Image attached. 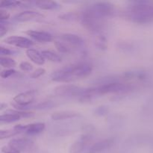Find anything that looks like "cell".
Returning a JSON list of instances; mask_svg holds the SVG:
<instances>
[{
  "label": "cell",
  "mask_w": 153,
  "mask_h": 153,
  "mask_svg": "<svg viewBox=\"0 0 153 153\" xmlns=\"http://www.w3.org/2000/svg\"><path fill=\"white\" fill-rule=\"evenodd\" d=\"M126 16L136 23H146L153 20V6L145 1H132L126 11Z\"/></svg>",
  "instance_id": "cell-1"
},
{
  "label": "cell",
  "mask_w": 153,
  "mask_h": 153,
  "mask_svg": "<svg viewBox=\"0 0 153 153\" xmlns=\"http://www.w3.org/2000/svg\"><path fill=\"white\" fill-rule=\"evenodd\" d=\"M102 19L100 16L96 14L90 7H86L82 12L80 20L82 25L88 30L94 33H100L102 27Z\"/></svg>",
  "instance_id": "cell-2"
},
{
  "label": "cell",
  "mask_w": 153,
  "mask_h": 153,
  "mask_svg": "<svg viewBox=\"0 0 153 153\" xmlns=\"http://www.w3.org/2000/svg\"><path fill=\"white\" fill-rule=\"evenodd\" d=\"M133 87L128 84L119 82H105L98 87H96L98 95H105L109 94H125L132 90Z\"/></svg>",
  "instance_id": "cell-3"
},
{
  "label": "cell",
  "mask_w": 153,
  "mask_h": 153,
  "mask_svg": "<svg viewBox=\"0 0 153 153\" xmlns=\"http://www.w3.org/2000/svg\"><path fill=\"white\" fill-rule=\"evenodd\" d=\"M36 95H37V91L34 90H31V91L29 90L20 93L13 97V102L12 103V105L16 110L26 111L30 105L34 102Z\"/></svg>",
  "instance_id": "cell-4"
},
{
  "label": "cell",
  "mask_w": 153,
  "mask_h": 153,
  "mask_svg": "<svg viewBox=\"0 0 153 153\" xmlns=\"http://www.w3.org/2000/svg\"><path fill=\"white\" fill-rule=\"evenodd\" d=\"M85 88L76 86L74 85H62L56 87L54 92L59 97H73L80 98Z\"/></svg>",
  "instance_id": "cell-5"
},
{
  "label": "cell",
  "mask_w": 153,
  "mask_h": 153,
  "mask_svg": "<svg viewBox=\"0 0 153 153\" xmlns=\"http://www.w3.org/2000/svg\"><path fill=\"white\" fill-rule=\"evenodd\" d=\"M90 8L101 18L111 16L115 11L114 5L109 1H97L89 6Z\"/></svg>",
  "instance_id": "cell-6"
},
{
  "label": "cell",
  "mask_w": 153,
  "mask_h": 153,
  "mask_svg": "<svg viewBox=\"0 0 153 153\" xmlns=\"http://www.w3.org/2000/svg\"><path fill=\"white\" fill-rule=\"evenodd\" d=\"M34 115L32 112L24 111L19 110H7L0 116V123H11L19 120L21 117H31Z\"/></svg>",
  "instance_id": "cell-7"
},
{
  "label": "cell",
  "mask_w": 153,
  "mask_h": 153,
  "mask_svg": "<svg viewBox=\"0 0 153 153\" xmlns=\"http://www.w3.org/2000/svg\"><path fill=\"white\" fill-rule=\"evenodd\" d=\"M50 77L53 82H66V83H67V82L75 80V78L73 77V73H72L70 65L66 66V67L52 72Z\"/></svg>",
  "instance_id": "cell-8"
},
{
  "label": "cell",
  "mask_w": 153,
  "mask_h": 153,
  "mask_svg": "<svg viewBox=\"0 0 153 153\" xmlns=\"http://www.w3.org/2000/svg\"><path fill=\"white\" fill-rule=\"evenodd\" d=\"M8 145L20 152H28L34 149V142L27 137H19L12 139Z\"/></svg>",
  "instance_id": "cell-9"
},
{
  "label": "cell",
  "mask_w": 153,
  "mask_h": 153,
  "mask_svg": "<svg viewBox=\"0 0 153 153\" xmlns=\"http://www.w3.org/2000/svg\"><path fill=\"white\" fill-rule=\"evenodd\" d=\"M70 67L75 79L86 77L89 76L93 71V66L89 63H78V64H71Z\"/></svg>",
  "instance_id": "cell-10"
},
{
  "label": "cell",
  "mask_w": 153,
  "mask_h": 153,
  "mask_svg": "<svg viewBox=\"0 0 153 153\" xmlns=\"http://www.w3.org/2000/svg\"><path fill=\"white\" fill-rule=\"evenodd\" d=\"M91 141V135L90 134H84L79 137L73 144L70 146V153H82L85 150L88 143Z\"/></svg>",
  "instance_id": "cell-11"
},
{
  "label": "cell",
  "mask_w": 153,
  "mask_h": 153,
  "mask_svg": "<svg viewBox=\"0 0 153 153\" xmlns=\"http://www.w3.org/2000/svg\"><path fill=\"white\" fill-rule=\"evenodd\" d=\"M115 140L113 137L104 139L97 142L87 149L86 153H101L109 149L114 144Z\"/></svg>",
  "instance_id": "cell-12"
},
{
  "label": "cell",
  "mask_w": 153,
  "mask_h": 153,
  "mask_svg": "<svg viewBox=\"0 0 153 153\" xmlns=\"http://www.w3.org/2000/svg\"><path fill=\"white\" fill-rule=\"evenodd\" d=\"M7 44L12 45V46H16L20 48H28L34 45V42L30 39L25 37H21V36H10L4 39V40Z\"/></svg>",
  "instance_id": "cell-13"
},
{
  "label": "cell",
  "mask_w": 153,
  "mask_h": 153,
  "mask_svg": "<svg viewBox=\"0 0 153 153\" xmlns=\"http://www.w3.org/2000/svg\"><path fill=\"white\" fill-rule=\"evenodd\" d=\"M44 17V15L42 14L41 13L36 10H24V11L20 12L19 13H16L13 16V19L16 22H28L30 20H34V19H40V18Z\"/></svg>",
  "instance_id": "cell-14"
},
{
  "label": "cell",
  "mask_w": 153,
  "mask_h": 153,
  "mask_svg": "<svg viewBox=\"0 0 153 153\" xmlns=\"http://www.w3.org/2000/svg\"><path fill=\"white\" fill-rule=\"evenodd\" d=\"M60 38L64 42L67 43L70 46H76V47H81L85 44V40L81 36L72 33H64L61 34Z\"/></svg>",
  "instance_id": "cell-15"
},
{
  "label": "cell",
  "mask_w": 153,
  "mask_h": 153,
  "mask_svg": "<svg viewBox=\"0 0 153 153\" xmlns=\"http://www.w3.org/2000/svg\"><path fill=\"white\" fill-rule=\"evenodd\" d=\"M25 34L29 36L31 38L36 41L40 43H46V42L52 41L53 37L50 33L44 31H36V30H28L25 31Z\"/></svg>",
  "instance_id": "cell-16"
},
{
  "label": "cell",
  "mask_w": 153,
  "mask_h": 153,
  "mask_svg": "<svg viewBox=\"0 0 153 153\" xmlns=\"http://www.w3.org/2000/svg\"><path fill=\"white\" fill-rule=\"evenodd\" d=\"M147 75L146 72L140 70H131L125 72L123 74V79L126 81H135L140 82L146 79Z\"/></svg>",
  "instance_id": "cell-17"
},
{
  "label": "cell",
  "mask_w": 153,
  "mask_h": 153,
  "mask_svg": "<svg viewBox=\"0 0 153 153\" xmlns=\"http://www.w3.org/2000/svg\"><path fill=\"white\" fill-rule=\"evenodd\" d=\"M80 116V114L73 111H55L51 115V118L53 120L59 121L64 120L73 119V118L78 117Z\"/></svg>",
  "instance_id": "cell-18"
},
{
  "label": "cell",
  "mask_w": 153,
  "mask_h": 153,
  "mask_svg": "<svg viewBox=\"0 0 153 153\" xmlns=\"http://www.w3.org/2000/svg\"><path fill=\"white\" fill-rule=\"evenodd\" d=\"M27 57L31 60L32 62L37 65H43L45 63V58L41 54V52H39L38 50L35 49H27L25 51Z\"/></svg>",
  "instance_id": "cell-19"
},
{
  "label": "cell",
  "mask_w": 153,
  "mask_h": 153,
  "mask_svg": "<svg viewBox=\"0 0 153 153\" xmlns=\"http://www.w3.org/2000/svg\"><path fill=\"white\" fill-rule=\"evenodd\" d=\"M46 128V124L44 123H35L25 125V133L29 135H35L44 131Z\"/></svg>",
  "instance_id": "cell-20"
},
{
  "label": "cell",
  "mask_w": 153,
  "mask_h": 153,
  "mask_svg": "<svg viewBox=\"0 0 153 153\" xmlns=\"http://www.w3.org/2000/svg\"><path fill=\"white\" fill-rule=\"evenodd\" d=\"M35 4L42 10H55L60 7L59 4L55 1H38Z\"/></svg>",
  "instance_id": "cell-21"
},
{
  "label": "cell",
  "mask_w": 153,
  "mask_h": 153,
  "mask_svg": "<svg viewBox=\"0 0 153 153\" xmlns=\"http://www.w3.org/2000/svg\"><path fill=\"white\" fill-rule=\"evenodd\" d=\"M41 54L44 57L45 59H47L52 62H61L62 58L56 52H53L51 50H43L41 52Z\"/></svg>",
  "instance_id": "cell-22"
},
{
  "label": "cell",
  "mask_w": 153,
  "mask_h": 153,
  "mask_svg": "<svg viewBox=\"0 0 153 153\" xmlns=\"http://www.w3.org/2000/svg\"><path fill=\"white\" fill-rule=\"evenodd\" d=\"M95 45L100 50H106L108 49V40L103 34H99L96 37Z\"/></svg>",
  "instance_id": "cell-23"
},
{
  "label": "cell",
  "mask_w": 153,
  "mask_h": 153,
  "mask_svg": "<svg viewBox=\"0 0 153 153\" xmlns=\"http://www.w3.org/2000/svg\"><path fill=\"white\" fill-rule=\"evenodd\" d=\"M55 46L57 50L63 54H68L72 52L71 46L65 42L55 41Z\"/></svg>",
  "instance_id": "cell-24"
},
{
  "label": "cell",
  "mask_w": 153,
  "mask_h": 153,
  "mask_svg": "<svg viewBox=\"0 0 153 153\" xmlns=\"http://www.w3.org/2000/svg\"><path fill=\"white\" fill-rule=\"evenodd\" d=\"M0 64L1 66L4 68L10 69L16 66V63L13 58H8V57H0Z\"/></svg>",
  "instance_id": "cell-25"
},
{
  "label": "cell",
  "mask_w": 153,
  "mask_h": 153,
  "mask_svg": "<svg viewBox=\"0 0 153 153\" xmlns=\"http://www.w3.org/2000/svg\"><path fill=\"white\" fill-rule=\"evenodd\" d=\"M20 1H15V0H4L0 2V7L1 9L8 8V7H14L21 4Z\"/></svg>",
  "instance_id": "cell-26"
},
{
  "label": "cell",
  "mask_w": 153,
  "mask_h": 153,
  "mask_svg": "<svg viewBox=\"0 0 153 153\" xmlns=\"http://www.w3.org/2000/svg\"><path fill=\"white\" fill-rule=\"evenodd\" d=\"M19 134V132L13 129H7V130H1L0 131V140H3V139L8 138V137H12L13 136L16 135V134Z\"/></svg>",
  "instance_id": "cell-27"
},
{
  "label": "cell",
  "mask_w": 153,
  "mask_h": 153,
  "mask_svg": "<svg viewBox=\"0 0 153 153\" xmlns=\"http://www.w3.org/2000/svg\"><path fill=\"white\" fill-rule=\"evenodd\" d=\"M108 112H109V108L108 106L100 105V106H98V107L94 110V114L96 115V116L102 117L107 114Z\"/></svg>",
  "instance_id": "cell-28"
},
{
  "label": "cell",
  "mask_w": 153,
  "mask_h": 153,
  "mask_svg": "<svg viewBox=\"0 0 153 153\" xmlns=\"http://www.w3.org/2000/svg\"><path fill=\"white\" fill-rule=\"evenodd\" d=\"M58 17L61 19H64V20L71 21V20H74V19H76V18L78 17V16L76 13L70 12V13H63V14L59 15V16H58Z\"/></svg>",
  "instance_id": "cell-29"
},
{
  "label": "cell",
  "mask_w": 153,
  "mask_h": 153,
  "mask_svg": "<svg viewBox=\"0 0 153 153\" xmlns=\"http://www.w3.org/2000/svg\"><path fill=\"white\" fill-rule=\"evenodd\" d=\"M19 67L21 70L24 72H30L34 68L32 64L31 63L28 62V61H22L19 64Z\"/></svg>",
  "instance_id": "cell-30"
},
{
  "label": "cell",
  "mask_w": 153,
  "mask_h": 153,
  "mask_svg": "<svg viewBox=\"0 0 153 153\" xmlns=\"http://www.w3.org/2000/svg\"><path fill=\"white\" fill-rule=\"evenodd\" d=\"M54 104L50 101H46V102H40L39 104H37V105L34 106V108L35 109H39V110H41V109H47V108H51L52 107H53Z\"/></svg>",
  "instance_id": "cell-31"
},
{
  "label": "cell",
  "mask_w": 153,
  "mask_h": 153,
  "mask_svg": "<svg viewBox=\"0 0 153 153\" xmlns=\"http://www.w3.org/2000/svg\"><path fill=\"white\" fill-rule=\"evenodd\" d=\"M16 71L15 70H13V69H5V70H2L1 72V77L2 79H7V78L10 77L13 75L16 74Z\"/></svg>",
  "instance_id": "cell-32"
},
{
  "label": "cell",
  "mask_w": 153,
  "mask_h": 153,
  "mask_svg": "<svg viewBox=\"0 0 153 153\" xmlns=\"http://www.w3.org/2000/svg\"><path fill=\"white\" fill-rule=\"evenodd\" d=\"M46 73V70L43 68H38L34 70L31 74V78L32 79H38L39 77L42 76Z\"/></svg>",
  "instance_id": "cell-33"
},
{
  "label": "cell",
  "mask_w": 153,
  "mask_h": 153,
  "mask_svg": "<svg viewBox=\"0 0 153 153\" xmlns=\"http://www.w3.org/2000/svg\"><path fill=\"white\" fill-rule=\"evenodd\" d=\"M1 151L2 153H21L18 150H16V149H14L13 147L9 146V145L2 146L1 149Z\"/></svg>",
  "instance_id": "cell-34"
},
{
  "label": "cell",
  "mask_w": 153,
  "mask_h": 153,
  "mask_svg": "<svg viewBox=\"0 0 153 153\" xmlns=\"http://www.w3.org/2000/svg\"><path fill=\"white\" fill-rule=\"evenodd\" d=\"M10 17V13L7 12L6 10L4 9H0V19L1 22H4V21L7 20Z\"/></svg>",
  "instance_id": "cell-35"
},
{
  "label": "cell",
  "mask_w": 153,
  "mask_h": 153,
  "mask_svg": "<svg viewBox=\"0 0 153 153\" xmlns=\"http://www.w3.org/2000/svg\"><path fill=\"white\" fill-rule=\"evenodd\" d=\"M12 54H13V52L10 49L4 47V46L0 47V55H1V56L7 57V55H10Z\"/></svg>",
  "instance_id": "cell-36"
},
{
  "label": "cell",
  "mask_w": 153,
  "mask_h": 153,
  "mask_svg": "<svg viewBox=\"0 0 153 153\" xmlns=\"http://www.w3.org/2000/svg\"><path fill=\"white\" fill-rule=\"evenodd\" d=\"M7 32V27L4 25L3 22H0V37H4V34Z\"/></svg>",
  "instance_id": "cell-37"
},
{
  "label": "cell",
  "mask_w": 153,
  "mask_h": 153,
  "mask_svg": "<svg viewBox=\"0 0 153 153\" xmlns=\"http://www.w3.org/2000/svg\"><path fill=\"white\" fill-rule=\"evenodd\" d=\"M7 105L6 104V103L1 102V105H0V111H2L3 109L6 108V107H7Z\"/></svg>",
  "instance_id": "cell-38"
}]
</instances>
